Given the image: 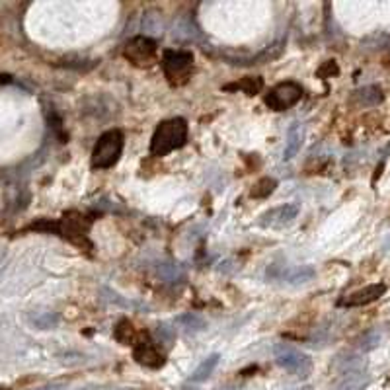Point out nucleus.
<instances>
[{
	"label": "nucleus",
	"instance_id": "f257e3e1",
	"mask_svg": "<svg viewBox=\"0 0 390 390\" xmlns=\"http://www.w3.org/2000/svg\"><path fill=\"white\" fill-rule=\"evenodd\" d=\"M187 141V123L186 119L174 118L162 121L156 127L151 143V153L154 156H166L176 149H182Z\"/></svg>",
	"mask_w": 390,
	"mask_h": 390
},
{
	"label": "nucleus",
	"instance_id": "f03ea898",
	"mask_svg": "<svg viewBox=\"0 0 390 390\" xmlns=\"http://www.w3.org/2000/svg\"><path fill=\"white\" fill-rule=\"evenodd\" d=\"M123 133L119 129H111L98 139V144L94 146L92 166L98 170H108L115 166L119 156L123 153Z\"/></svg>",
	"mask_w": 390,
	"mask_h": 390
},
{
	"label": "nucleus",
	"instance_id": "7ed1b4c3",
	"mask_svg": "<svg viewBox=\"0 0 390 390\" xmlns=\"http://www.w3.org/2000/svg\"><path fill=\"white\" fill-rule=\"evenodd\" d=\"M273 357H275V363L279 365L281 369H285L287 373L295 375L298 379H306L313 371L310 357L306 356L305 351L295 348L293 344H287V341L277 344L273 348Z\"/></svg>",
	"mask_w": 390,
	"mask_h": 390
},
{
	"label": "nucleus",
	"instance_id": "20e7f679",
	"mask_svg": "<svg viewBox=\"0 0 390 390\" xmlns=\"http://www.w3.org/2000/svg\"><path fill=\"white\" fill-rule=\"evenodd\" d=\"M162 67L172 84H184L194 68V55L189 51H166L162 57Z\"/></svg>",
	"mask_w": 390,
	"mask_h": 390
},
{
	"label": "nucleus",
	"instance_id": "39448f33",
	"mask_svg": "<svg viewBox=\"0 0 390 390\" xmlns=\"http://www.w3.org/2000/svg\"><path fill=\"white\" fill-rule=\"evenodd\" d=\"M123 55H125V59L131 61L137 67H146L156 57V43L146 35H137V37L125 43Z\"/></svg>",
	"mask_w": 390,
	"mask_h": 390
},
{
	"label": "nucleus",
	"instance_id": "423d86ee",
	"mask_svg": "<svg viewBox=\"0 0 390 390\" xmlns=\"http://www.w3.org/2000/svg\"><path fill=\"white\" fill-rule=\"evenodd\" d=\"M303 88L297 82H283L265 96V106L273 111H285L301 100Z\"/></svg>",
	"mask_w": 390,
	"mask_h": 390
},
{
	"label": "nucleus",
	"instance_id": "0eeeda50",
	"mask_svg": "<svg viewBox=\"0 0 390 390\" xmlns=\"http://www.w3.org/2000/svg\"><path fill=\"white\" fill-rule=\"evenodd\" d=\"M298 215V205L287 203L279 205V207H273L268 213L262 215V227H270V229H285L291 222L297 219Z\"/></svg>",
	"mask_w": 390,
	"mask_h": 390
},
{
	"label": "nucleus",
	"instance_id": "6e6552de",
	"mask_svg": "<svg viewBox=\"0 0 390 390\" xmlns=\"http://www.w3.org/2000/svg\"><path fill=\"white\" fill-rule=\"evenodd\" d=\"M386 293V285H382V283H375V285H367V287L359 289V291H353V293H349L348 297H344L339 301V306H365V305H371L375 301H379Z\"/></svg>",
	"mask_w": 390,
	"mask_h": 390
},
{
	"label": "nucleus",
	"instance_id": "1a4fd4ad",
	"mask_svg": "<svg viewBox=\"0 0 390 390\" xmlns=\"http://www.w3.org/2000/svg\"><path fill=\"white\" fill-rule=\"evenodd\" d=\"M133 356H135L137 363L144 365V367H151V369H158L164 365V356H162V351L158 349V346L151 341V339H143V341H139L135 346V351H133Z\"/></svg>",
	"mask_w": 390,
	"mask_h": 390
},
{
	"label": "nucleus",
	"instance_id": "9d476101",
	"mask_svg": "<svg viewBox=\"0 0 390 390\" xmlns=\"http://www.w3.org/2000/svg\"><path fill=\"white\" fill-rule=\"evenodd\" d=\"M303 141H305V129L301 123H291L287 129V141H285V151H283V158L285 161H291L295 158L303 146Z\"/></svg>",
	"mask_w": 390,
	"mask_h": 390
},
{
	"label": "nucleus",
	"instance_id": "9b49d317",
	"mask_svg": "<svg viewBox=\"0 0 390 390\" xmlns=\"http://www.w3.org/2000/svg\"><path fill=\"white\" fill-rule=\"evenodd\" d=\"M367 384H369V375L363 369H359V371L344 373V377L336 382L334 390H363Z\"/></svg>",
	"mask_w": 390,
	"mask_h": 390
},
{
	"label": "nucleus",
	"instance_id": "f8f14e48",
	"mask_svg": "<svg viewBox=\"0 0 390 390\" xmlns=\"http://www.w3.org/2000/svg\"><path fill=\"white\" fill-rule=\"evenodd\" d=\"M176 324L186 332L187 336H195V334H199V332H203L207 328V320H205L201 314L195 313L182 314V316L176 318Z\"/></svg>",
	"mask_w": 390,
	"mask_h": 390
},
{
	"label": "nucleus",
	"instance_id": "ddd939ff",
	"mask_svg": "<svg viewBox=\"0 0 390 390\" xmlns=\"http://www.w3.org/2000/svg\"><path fill=\"white\" fill-rule=\"evenodd\" d=\"M219 359H221L219 353H213V356L205 357L203 361L199 363V367L194 371V375L189 377V384H201L203 381H207V379L213 375V371L217 369Z\"/></svg>",
	"mask_w": 390,
	"mask_h": 390
},
{
	"label": "nucleus",
	"instance_id": "4468645a",
	"mask_svg": "<svg viewBox=\"0 0 390 390\" xmlns=\"http://www.w3.org/2000/svg\"><path fill=\"white\" fill-rule=\"evenodd\" d=\"M314 275H316V272L310 265H297V268H289L287 272H283V279L291 285H298V283L310 281Z\"/></svg>",
	"mask_w": 390,
	"mask_h": 390
},
{
	"label": "nucleus",
	"instance_id": "2eb2a0df",
	"mask_svg": "<svg viewBox=\"0 0 390 390\" xmlns=\"http://www.w3.org/2000/svg\"><path fill=\"white\" fill-rule=\"evenodd\" d=\"M113 334H115V339H118L119 344H123V346H133L137 341V338H139L135 326L129 322V320H121Z\"/></svg>",
	"mask_w": 390,
	"mask_h": 390
},
{
	"label": "nucleus",
	"instance_id": "dca6fc26",
	"mask_svg": "<svg viewBox=\"0 0 390 390\" xmlns=\"http://www.w3.org/2000/svg\"><path fill=\"white\" fill-rule=\"evenodd\" d=\"M262 78L246 77L242 78V80H238V82H234V84L225 86V90H242V92L248 94V96H254V94H258L262 90Z\"/></svg>",
	"mask_w": 390,
	"mask_h": 390
},
{
	"label": "nucleus",
	"instance_id": "f3484780",
	"mask_svg": "<svg viewBox=\"0 0 390 390\" xmlns=\"http://www.w3.org/2000/svg\"><path fill=\"white\" fill-rule=\"evenodd\" d=\"M158 273H161L162 279L168 281V283H178L186 277V272L180 263H162V265H158Z\"/></svg>",
	"mask_w": 390,
	"mask_h": 390
},
{
	"label": "nucleus",
	"instance_id": "a211bd4d",
	"mask_svg": "<svg viewBox=\"0 0 390 390\" xmlns=\"http://www.w3.org/2000/svg\"><path fill=\"white\" fill-rule=\"evenodd\" d=\"M356 100L363 106H375L382 100V94L377 86H367L363 90L356 92Z\"/></svg>",
	"mask_w": 390,
	"mask_h": 390
},
{
	"label": "nucleus",
	"instance_id": "6ab92c4d",
	"mask_svg": "<svg viewBox=\"0 0 390 390\" xmlns=\"http://www.w3.org/2000/svg\"><path fill=\"white\" fill-rule=\"evenodd\" d=\"M275 186H277V182H275L273 178H263V180H260V182H258L254 187H252L250 195L256 197V199H265V197H270V195L273 194Z\"/></svg>",
	"mask_w": 390,
	"mask_h": 390
},
{
	"label": "nucleus",
	"instance_id": "aec40b11",
	"mask_svg": "<svg viewBox=\"0 0 390 390\" xmlns=\"http://www.w3.org/2000/svg\"><path fill=\"white\" fill-rule=\"evenodd\" d=\"M32 322L39 330H51V328H55L59 324V316L53 313H35Z\"/></svg>",
	"mask_w": 390,
	"mask_h": 390
},
{
	"label": "nucleus",
	"instance_id": "412c9836",
	"mask_svg": "<svg viewBox=\"0 0 390 390\" xmlns=\"http://www.w3.org/2000/svg\"><path fill=\"white\" fill-rule=\"evenodd\" d=\"M381 332L379 330H371L365 334L363 338L359 339V344H357V348L361 349V351H371L375 349L379 344H381Z\"/></svg>",
	"mask_w": 390,
	"mask_h": 390
},
{
	"label": "nucleus",
	"instance_id": "4be33fe9",
	"mask_svg": "<svg viewBox=\"0 0 390 390\" xmlns=\"http://www.w3.org/2000/svg\"><path fill=\"white\" fill-rule=\"evenodd\" d=\"M156 336L161 341H164L166 346H170V341L176 338V328H170L168 324H158L156 328Z\"/></svg>",
	"mask_w": 390,
	"mask_h": 390
},
{
	"label": "nucleus",
	"instance_id": "5701e85b",
	"mask_svg": "<svg viewBox=\"0 0 390 390\" xmlns=\"http://www.w3.org/2000/svg\"><path fill=\"white\" fill-rule=\"evenodd\" d=\"M65 389V384L63 382H53V384H47V386H42V389L37 390H63Z\"/></svg>",
	"mask_w": 390,
	"mask_h": 390
},
{
	"label": "nucleus",
	"instance_id": "b1692460",
	"mask_svg": "<svg viewBox=\"0 0 390 390\" xmlns=\"http://www.w3.org/2000/svg\"><path fill=\"white\" fill-rule=\"evenodd\" d=\"M382 250H384V252H390V237L384 240V244H382Z\"/></svg>",
	"mask_w": 390,
	"mask_h": 390
},
{
	"label": "nucleus",
	"instance_id": "393cba45",
	"mask_svg": "<svg viewBox=\"0 0 390 390\" xmlns=\"http://www.w3.org/2000/svg\"><path fill=\"white\" fill-rule=\"evenodd\" d=\"M293 390H313L310 386H305V389H293Z\"/></svg>",
	"mask_w": 390,
	"mask_h": 390
}]
</instances>
